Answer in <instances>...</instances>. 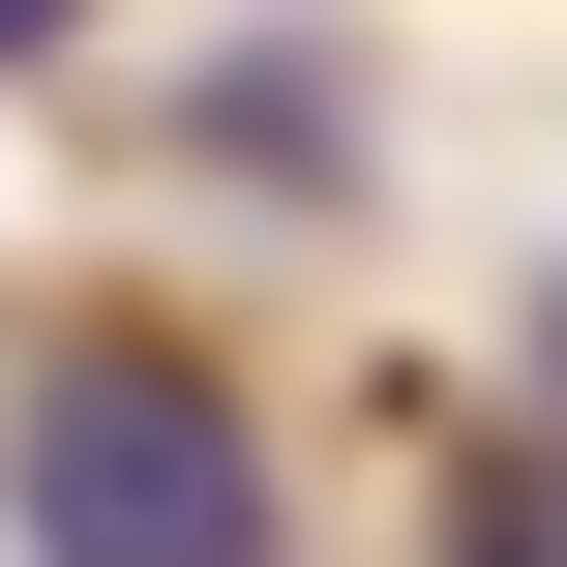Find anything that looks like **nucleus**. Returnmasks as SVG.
I'll return each mask as SVG.
<instances>
[{"label":"nucleus","mask_w":567,"mask_h":567,"mask_svg":"<svg viewBox=\"0 0 567 567\" xmlns=\"http://www.w3.org/2000/svg\"><path fill=\"white\" fill-rule=\"evenodd\" d=\"M0 538L30 567H299V508H269V419L179 329H60L30 419H0Z\"/></svg>","instance_id":"obj_1"}]
</instances>
